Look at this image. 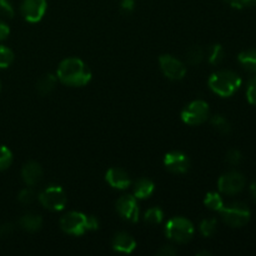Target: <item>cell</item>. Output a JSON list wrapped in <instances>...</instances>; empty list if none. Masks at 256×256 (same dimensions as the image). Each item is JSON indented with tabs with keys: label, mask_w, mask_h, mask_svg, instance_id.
<instances>
[{
	"label": "cell",
	"mask_w": 256,
	"mask_h": 256,
	"mask_svg": "<svg viewBox=\"0 0 256 256\" xmlns=\"http://www.w3.org/2000/svg\"><path fill=\"white\" fill-rule=\"evenodd\" d=\"M222 220L232 228H242L250 220V209L244 202H232V204L224 205L220 210Z\"/></svg>",
	"instance_id": "277c9868"
},
{
	"label": "cell",
	"mask_w": 256,
	"mask_h": 256,
	"mask_svg": "<svg viewBox=\"0 0 256 256\" xmlns=\"http://www.w3.org/2000/svg\"><path fill=\"white\" fill-rule=\"evenodd\" d=\"M225 50L222 45L215 44L209 49V62L212 65H218L224 60Z\"/></svg>",
	"instance_id": "603a6c76"
},
{
	"label": "cell",
	"mask_w": 256,
	"mask_h": 256,
	"mask_svg": "<svg viewBox=\"0 0 256 256\" xmlns=\"http://www.w3.org/2000/svg\"><path fill=\"white\" fill-rule=\"evenodd\" d=\"M198 255H199V256H202V255H210V252H198Z\"/></svg>",
	"instance_id": "74e56055"
},
{
	"label": "cell",
	"mask_w": 256,
	"mask_h": 256,
	"mask_svg": "<svg viewBox=\"0 0 256 256\" xmlns=\"http://www.w3.org/2000/svg\"><path fill=\"white\" fill-rule=\"evenodd\" d=\"M12 62H14V52L9 48L0 45V69L10 66Z\"/></svg>",
	"instance_id": "484cf974"
},
{
	"label": "cell",
	"mask_w": 256,
	"mask_h": 256,
	"mask_svg": "<svg viewBox=\"0 0 256 256\" xmlns=\"http://www.w3.org/2000/svg\"><path fill=\"white\" fill-rule=\"evenodd\" d=\"M204 59V50L199 45H192L186 52V62L190 65H198Z\"/></svg>",
	"instance_id": "ffe728a7"
},
{
	"label": "cell",
	"mask_w": 256,
	"mask_h": 256,
	"mask_svg": "<svg viewBox=\"0 0 256 256\" xmlns=\"http://www.w3.org/2000/svg\"><path fill=\"white\" fill-rule=\"evenodd\" d=\"M116 210L122 219L130 222H136L139 220V206H138L136 198L132 195H122L116 202Z\"/></svg>",
	"instance_id": "8fae6325"
},
{
	"label": "cell",
	"mask_w": 256,
	"mask_h": 256,
	"mask_svg": "<svg viewBox=\"0 0 256 256\" xmlns=\"http://www.w3.org/2000/svg\"><path fill=\"white\" fill-rule=\"evenodd\" d=\"M46 8V0H22L20 9L26 22H38L45 15Z\"/></svg>",
	"instance_id": "30bf717a"
},
{
	"label": "cell",
	"mask_w": 256,
	"mask_h": 256,
	"mask_svg": "<svg viewBox=\"0 0 256 256\" xmlns=\"http://www.w3.org/2000/svg\"><path fill=\"white\" fill-rule=\"evenodd\" d=\"M39 202L45 209L52 210V212H60L66 205L68 198L62 188L52 185L40 192Z\"/></svg>",
	"instance_id": "5b68a950"
},
{
	"label": "cell",
	"mask_w": 256,
	"mask_h": 256,
	"mask_svg": "<svg viewBox=\"0 0 256 256\" xmlns=\"http://www.w3.org/2000/svg\"><path fill=\"white\" fill-rule=\"evenodd\" d=\"M250 192H252V198H254V200L256 202V182H254L250 185Z\"/></svg>",
	"instance_id": "8d00e7d4"
},
{
	"label": "cell",
	"mask_w": 256,
	"mask_h": 256,
	"mask_svg": "<svg viewBox=\"0 0 256 256\" xmlns=\"http://www.w3.org/2000/svg\"><path fill=\"white\" fill-rule=\"evenodd\" d=\"M164 165L169 172H174V174H184L189 170L190 160L184 152H170L165 155Z\"/></svg>",
	"instance_id": "7c38bea8"
},
{
	"label": "cell",
	"mask_w": 256,
	"mask_h": 256,
	"mask_svg": "<svg viewBox=\"0 0 256 256\" xmlns=\"http://www.w3.org/2000/svg\"><path fill=\"white\" fill-rule=\"evenodd\" d=\"M22 176L28 186H34L42 178V169L36 162H29L24 165L22 170Z\"/></svg>",
	"instance_id": "9a60e30c"
},
{
	"label": "cell",
	"mask_w": 256,
	"mask_h": 256,
	"mask_svg": "<svg viewBox=\"0 0 256 256\" xmlns=\"http://www.w3.org/2000/svg\"><path fill=\"white\" fill-rule=\"evenodd\" d=\"M155 185L149 179H140L134 185V196L136 199H148L152 195Z\"/></svg>",
	"instance_id": "2e32d148"
},
{
	"label": "cell",
	"mask_w": 256,
	"mask_h": 256,
	"mask_svg": "<svg viewBox=\"0 0 256 256\" xmlns=\"http://www.w3.org/2000/svg\"><path fill=\"white\" fill-rule=\"evenodd\" d=\"M204 204L206 205L210 210H214V212H220L225 205L224 200H222V198L220 196V194H218V192H209V194H206Z\"/></svg>",
	"instance_id": "44dd1931"
},
{
	"label": "cell",
	"mask_w": 256,
	"mask_h": 256,
	"mask_svg": "<svg viewBox=\"0 0 256 256\" xmlns=\"http://www.w3.org/2000/svg\"><path fill=\"white\" fill-rule=\"evenodd\" d=\"M212 125L222 134L226 135L229 134L230 130H232V126H230L229 122L226 120V118H224L222 115H214L212 118Z\"/></svg>",
	"instance_id": "7402d4cb"
},
{
	"label": "cell",
	"mask_w": 256,
	"mask_h": 256,
	"mask_svg": "<svg viewBox=\"0 0 256 256\" xmlns=\"http://www.w3.org/2000/svg\"><path fill=\"white\" fill-rule=\"evenodd\" d=\"M246 98L250 104L256 105V76L250 80L249 85L246 89Z\"/></svg>",
	"instance_id": "4dcf8cb0"
},
{
	"label": "cell",
	"mask_w": 256,
	"mask_h": 256,
	"mask_svg": "<svg viewBox=\"0 0 256 256\" xmlns=\"http://www.w3.org/2000/svg\"><path fill=\"white\" fill-rule=\"evenodd\" d=\"M14 6L10 2V0H0V15L10 19V18L14 16Z\"/></svg>",
	"instance_id": "f1b7e54d"
},
{
	"label": "cell",
	"mask_w": 256,
	"mask_h": 256,
	"mask_svg": "<svg viewBox=\"0 0 256 256\" xmlns=\"http://www.w3.org/2000/svg\"><path fill=\"white\" fill-rule=\"evenodd\" d=\"M14 232V225L6 222V224H2L0 226V236L2 238H8Z\"/></svg>",
	"instance_id": "e575fe53"
},
{
	"label": "cell",
	"mask_w": 256,
	"mask_h": 256,
	"mask_svg": "<svg viewBox=\"0 0 256 256\" xmlns=\"http://www.w3.org/2000/svg\"><path fill=\"white\" fill-rule=\"evenodd\" d=\"M56 82H58V76L52 74H45L38 80L36 82V90L40 95H48L55 89L56 86Z\"/></svg>",
	"instance_id": "ac0fdd59"
},
{
	"label": "cell",
	"mask_w": 256,
	"mask_h": 256,
	"mask_svg": "<svg viewBox=\"0 0 256 256\" xmlns=\"http://www.w3.org/2000/svg\"><path fill=\"white\" fill-rule=\"evenodd\" d=\"M216 219L210 218V219H204L200 224V232L204 235L205 238H212V235L216 232Z\"/></svg>",
	"instance_id": "d4e9b609"
},
{
	"label": "cell",
	"mask_w": 256,
	"mask_h": 256,
	"mask_svg": "<svg viewBox=\"0 0 256 256\" xmlns=\"http://www.w3.org/2000/svg\"><path fill=\"white\" fill-rule=\"evenodd\" d=\"M12 162V154L6 146H0V172L8 169Z\"/></svg>",
	"instance_id": "4316f807"
},
{
	"label": "cell",
	"mask_w": 256,
	"mask_h": 256,
	"mask_svg": "<svg viewBox=\"0 0 256 256\" xmlns=\"http://www.w3.org/2000/svg\"><path fill=\"white\" fill-rule=\"evenodd\" d=\"M0 90H2V82H0Z\"/></svg>",
	"instance_id": "ab89813d"
},
{
	"label": "cell",
	"mask_w": 256,
	"mask_h": 256,
	"mask_svg": "<svg viewBox=\"0 0 256 256\" xmlns=\"http://www.w3.org/2000/svg\"><path fill=\"white\" fill-rule=\"evenodd\" d=\"M210 110L204 100H194L185 106L182 112V119L188 125H200L209 118Z\"/></svg>",
	"instance_id": "8992f818"
},
{
	"label": "cell",
	"mask_w": 256,
	"mask_h": 256,
	"mask_svg": "<svg viewBox=\"0 0 256 256\" xmlns=\"http://www.w3.org/2000/svg\"><path fill=\"white\" fill-rule=\"evenodd\" d=\"M106 182L112 188L118 190H125L132 185L129 175L120 168H112L106 172Z\"/></svg>",
	"instance_id": "4fadbf2b"
},
{
	"label": "cell",
	"mask_w": 256,
	"mask_h": 256,
	"mask_svg": "<svg viewBox=\"0 0 256 256\" xmlns=\"http://www.w3.org/2000/svg\"><path fill=\"white\" fill-rule=\"evenodd\" d=\"M238 59H239L240 64L244 66V69L256 74V49H249L240 52Z\"/></svg>",
	"instance_id": "d6986e66"
},
{
	"label": "cell",
	"mask_w": 256,
	"mask_h": 256,
	"mask_svg": "<svg viewBox=\"0 0 256 256\" xmlns=\"http://www.w3.org/2000/svg\"><path fill=\"white\" fill-rule=\"evenodd\" d=\"M209 86L219 96H232L242 86V78L232 70H219L210 76Z\"/></svg>",
	"instance_id": "7a4b0ae2"
},
{
	"label": "cell",
	"mask_w": 256,
	"mask_h": 256,
	"mask_svg": "<svg viewBox=\"0 0 256 256\" xmlns=\"http://www.w3.org/2000/svg\"><path fill=\"white\" fill-rule=\"evenodd\" d=\"M60 228L66 234L79 236L88 232V216L79 212H66L60 220Z\"/></svg>",
	"instance_id": "52a82bcc"
},
{
	"label": "cell",
	"mask_w": 256,
	"mask_h": 256,
	"mask_svg": "<svg viewBox=\"0 0 256 256\" xmlns=\"http://www.w3.org/2000/svg\"><path fill=\"white\" fill-rule=\"evenodd\" d=\"M9 32H10L9 26H8L4 22H2V20H0V42L6 39V38L9 36Z\"/></svg>",
	"instance_id": "d590c367"
},
{
	"label": "cell",
	"mask_w": 256,
	"mask_h": 256,
	"mask_svg": "<svg viewBox=\"0 0 256 256\" xmlns=\"http://www.w3.org/2000/svg\"><path fill=\"white\" fill-rule=\"evenodd\" d=\"M35 199H36V194H35V192L32 188H25L18 195V200L22 205H30Z\"/></svg>",
	"instance_id": "83f0119b"
},
{
	"label": "cell",
	"mask_w": 256,
	"mask_h": 256,
	"mask_svg": "<svg viewBox=\"0 0 256 256\" xmlns=\"http://www.w3.org/2000/svg\"><path fill=\"white\" fill-rule=\"evenodd\" d=\"M120 9H122V12L124 14H132L135 9V2L134 0H122V2H120Z\"/></svg>",
	"instance_id": "1f68e13d"
},
{
	"label": "cell",
	"mask_w": 256,
	"mask_h": 256,
	"mask_svg": "<svg viewBox=\"0 0 256 256\" xmlns=\"http://www.w3.org/2000/svg\"><path fill=\"white\" fill-rule=\"evenodd\" d=\"M256 5V0H250V6H254Z\"/></svg>",
	"instance_id": "f35d334b"
},
{
	"label": "cell",
	"mask_w": 256,
	"mask_h": 256,
	"mask_svg": "<svg viewBox=\"0 0 256 256\" xmlns=\"http://www.w3.org/2000/svg\"><path fill=\"white\" fill-rule=\"evenodd\" d=\"M56 76L68 86H84L92 80V72L78 58H68L60 62Z\"/></svg>",
	"instance_id": "6da1fadb"
},
{
	"label": "cell",
	"mask_w": 256,
	"mask_h": 256,
	"mask_svg": "<svg viewBox=\"0 0 256 256\" xmlns=\"http://www.w3.org/2000/svg\"><path fill=\"white\" fill-rule=\"evenodd\" d=\"M144 219L145 222L152 225L160 224L162 222V219H164V212H162V210L160 208H152V209H149L145 212Z\"/></svg>",
	"instance_id": "cb8c5ba5"
},
{
	"label": "cell",
	"mask_w": 256,
	"mask_h": 256,
	"mask_svg": "<svg viewBox=\"0 0 256 256\" xmlns=\"http://www.w3.org/2000/svg\"><path fill=\"white\" fill-rule=\"evenodd\" d=\"M242 160V155L239 150L232 149L228 152L226 154V162H229L230 165H239Z\"/></svg>",
	"instance_id": "f546056e"
},
{
	"label": "cell",
	"mask_w": 256,
	"mask_h": 256,
	"mask_svg": "<svg viewBox=\"0 0 256 256\" xmlns=\"http://www.w3.org/2000/svg\"><path fill=\"white\" fill-rule=\"evenodd\" d=\"M162 72L172 80H182L186 74V66L182 62L172 55H162L159 59Z\"/></svg>",
	"instance_id": "9c48e42d"
},
{
	"label": "cell",
	"mask_w": 256,
	"mask_h": 256,
	"mask_svg": "<svg viewBox=\"0 0 256 256\" xmlns=\"http://www.w3.org/2000/svg\"><path fill=\"white\" fill-rule=\"evenodd\" d=\"M194 232L195 229L192 222L182 216L170 219L165 226V234H166L168 239L178 242V244H185V242H190L194 236Z\"/></svg>",
	"instance_id": "3957f363"
},
{
	"label": "cell",
	"mask_w": 256,
	"mask_h": 256,
	"mask_svg": "<svg viewBox=\"0 0 256 256\" xmlns=\"http://www.w3.org/2000/svg\"><path fill=\"white\" fill-rule=\"evenodd\" d=\"M178 254V250L172 245H164L158 250V255L162 256H174Z\"/></svg>",
	"instance_id": "d6a6232c"
},
{
	"label": "cell",
	"mask_w": 256,
	"mask_h": 256,
	"mask_svg": "<svg viewBox=\"0 0 256 256\" xmlns=\"http://www.w3.org/2000/svg\"><path fill=\"white\" fill-rule=\"evenodd\" d=\"M136 248V242L128 232H118L112 239V249L122 254H132Z\"/></svg>",
	"instance_id": "5bb4252c"
},
{
	"label": "cell",
	"mask_w": 256,
	"mask_h": 256,
	"mask_svg": "<svg viewBox=\"0 0 256 256\" xmlns=\"http://www.w3.org/2000/svg\"><path fill=\"white\" fill-rule=\"evenodd\" d=\"M220 192L225 195H235L245 186V178L239 172H229L222 175L218 182Z\"/></svg>",
	"instance_id": "ba28073f"
},
{
	"label": "cell",
	"mask_w": 256,
	"mask_h": 256,
	"mask_svg": "<svg viewBox=\"0 0 256 256\" xmlns=\"http://www.w3.org/2000/svg\"><path fill=\"white\" fill-rule=\"evenodd\" d=\"M19 224L22 226V229L26 230L29 232H35L38 230H40V228L42 226V219L40 215L29 212V214L22 215Z\"/></svg>",
	"instance_id": "e0dca14e"
},
{
	"label": "cell",
	"mask_w": 256,
	"mask_h": 256,
	"mask_svg": "<svg viewBox=\"0 0 256 256\" xmlns=\"http://www.w3.org/2000/svg\"><path fill=\"white\" fill-rule=\"evenodd\" d=\"M225 2L234 9H242V8L250 6V0H225Z\"/></svg>",
	"instance_id": "836d02e7"
}]
</instances>
